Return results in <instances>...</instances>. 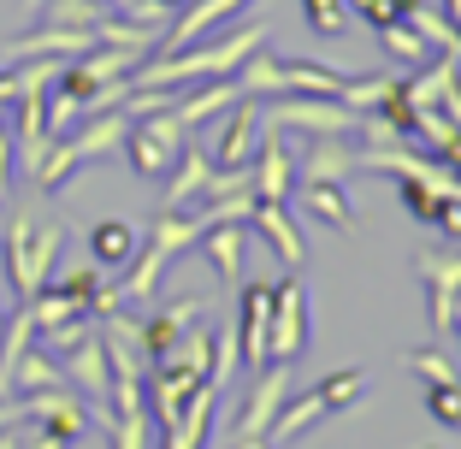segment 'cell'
<instances>
[{
    "label": "cell",
    "mask_w": 461,
    "mask_h": 449,
    "mask_svg": "<svg viewBox=\"0 0 461 449\" xmlns=\"http://www.w3.org/2000/svg\"><path fill=\"white\" fill-rule=\"evenodd\" d=\"M255 48H267V18L243 24L219 41H190L177 54H149L131 71V89H184V83H207V77H230Z\"/></svg>",
    "instance_id": "cell-1"
},
{
    "label": "cell",
    "mask_w": 461,
    "mask_h": 449,
    "mask_svg": "<svg viewBox=\"0 0 461 449\" xmlns=\"http://www.w3.org/2000/svg\"><path fill=\"white\" fill-rule=\"evenodd\" d=\"M59 248H66V225L48 219L36 202L13 207L6 213V231H0V266H6V284L18 290V301H30L59 266Z\"/></svg>",
    "instance_id": "cell-2"
},
{
    "label": "cell",
    "mask_w": 461,
    "mask_h": 449,
    "mask_svg": "<svg viewBox=\"0 0 461 449\" xmlns=\"http://www.w3.org/2000/svg\"><path fill=\"white\" fill-rule=\"evenodd\" d=\"M267 130H308V137H355L361 112H349L331 95H272Z\"/></svg>",
    "instance_id": "cell-3"
},
{
    "label": "cell",
    "mask_w": 461,
    "mask_h": 449,
    "mask_svg": "<svg viewBox=\"0 0 461 449\" xmlns=\"http://www.w3.org/2000/svg\"><path fill=\"white\" fill-rule=\"evenodd\" d=\"M190 142V130L177 124V112H142V119H131V137H124V160H131L136 177H166L177 160V148Z\"/></svg>",
    "instance_id": "cell-4"
},
{
    "label": "cell",
    "mask_w": 461,
    "mask_h": 449,
    "mask_svg": "<svg viewBox=\"0 0 461 449\" xmlns=\"http://www.w3.org/2000/svg\"><path fill=\"white\" fill-rule=\"evenodd\" d=\"M313 337V308H308V284L302 278H285L272 284V331H267V361H296Z\"/></svg>",
    "instance_id": "cell-5"
},
{
    "label": "cell",
    "mask_w": 461,
    "mask_h": 449,
    "mask_svg": "<svg viewBox=\"0 0 461 449\" xmlns=\"http://www.w3.org/2000/svg\"><path fill=\"white\" fill-rule=\"evenodd\" d=\"M59 373H66V384L83 396V402H95V409L107 402V391H113V367H107V349H101V326H89L66 355H59Z\"/></svg>",
    "instance_id": "cell-6"
},
{
    "label": "cell",
    "mask_w": 461,
    "mask_h": 449,
    "mask_svg": "<svg viewBox=\"0 0 461 449\" xmlns=\"http://www.w3.org/2000/svg\"><path fill=\"white\" fill-rule=\"evenodd\" d=\"M414 273H420V284H426L432 337H449V313H456V301H461V255H438V248H426V255L414 260Z\"/></svg>",
    "instance_id": "cell-7"
},
{
    "label": "cell",
    "mask_w": 461,
    "mask_h": 449,
    "mask_svg": "<svg viewBox=\"0 0 461 449\" xmlns=\"http://www.w3.org/2000/svg\"><path fill=\"white\" fill-rule=\"evenodd\" d=\"M255 148H260V107L255 101H237L225 130H219L213 148H207V160H213L219 172H249V166H255Z\"/></svg>",
    "instance_id": "cell-8"
},
{
    "label": "cell",
    "mask_w": 461,
    "mask_h": 449,
    "mask_svg": "<svg viewBox=\"0 0 461 449\" xmlns=\"http://www.w3.org/2000/svg\"><path fill=\"white\" fill-rule=\"evenodd\" d=\"M285 396H290V367L285 361H267V367L255 373V391H249L243 414H237V426H230V437H267L272 414L285 409Z\"/></svg>",
    "instance_id": "cell-9"
},
{
    "label": "cell",
    "mask_w": 461,
    "mask_h": 449,
    "mask_svg": "<svg viewBox=\"0 0 461 449\" xmlns=\"http://www.w3.org/2000/svg\"><path fill=\"white\" fill-rule=\"evenodd\" d=\"M255 202H290L296 195V154H290L285 130H267L255 148Z\"/></svg>",
    "instance_id": "cell-10"
},
{
    "label": "cell",
    "mask_w": 461,
    "mask_h": 449,
    "mask_svg": "<svg viewBox=\"0 0 461 449\" xmlns=\"http://www.w3.org/2000/svg\"><path fill=\"white\" fill-rule=\"evenodd\" d=\"M267 331H272V284H243L237 290V355L249 367H267Z\"/></svg>",
    "instance_id": "cell-11"
},
{
    "label": "cell",
    "mask_w": 461,
    "mask_h": 449,
    "mask_svg": "<svg viewBox=\"0 0 461 449\" xmlns=\"http://www.w3.org/2000/svg\"><path fill=\"white\" fill-rule=\"evenodd\" d=\"M355 172L361 166H355L349 137H308L296 154V184H349Z\"/></svg>",
    "instance_id": "cell-12"
},
{
    "label": "cell",
    "mask_w": 461,
    "mask_h": 449,
    "mask_svg": "<svg viewBox=\"0 0 461 449\" xmlns=\"http://www.w3.org/2000/svg\"><path fill=\"white\" fill-rule=\"evenodd\" d=\"M249 0H184L172 13V30L160 36V48L154 54H177V48H190V41H202L213 24H225V18H237Z\"/></svg>",
    "instance_id": "cell-13"
},
{
    "label": "cell",
    "mask_w": 461,
    "mask_h": 449,
    "mask_svg": "<svg viewBox=\"0 0 461 449\" xmlns=\"http://www.w3.org/2000/svg\"><path fill=\"white\" fill-rule=\"evenodd\" d=\"M202 319H207V301H202V296H184V301H172V308L149 313V319H142V355H149V367H154V361H160V355L172 349V343L184 337L190 326H202Z\"/></svg>",
    "instance_id": "cell-14"
},
{
    "label": "cell",
    "mask_w": 461,
    "mask_h": 449,
    "mask_svg": "<svg viewBox=\"0 0 461 449\" xmlns=\"http://www.w3.org/2000/svg\"><path fill=\"white\" fill-rule=\"evenodd\" d=\"M95 48V30H59V24H41V30H24V36H13L0 54L13 59H59V54H89Z\"/></svg>",
    "instance_id": "cell-15"
},
{
    "label": "cell",
    "mask_w": 461,
    "mask_h": 449,
    "mask_svg": "<svg viewBox=\"0 0 461 449\" xmlns=\"http://www.w3.org/2000/svg\"><path fill=\"white\" fill-rule=\"evenodd\" d=\"M237 101H243V89H237V77H207V83H195L190 95H177L172 101V112H177V124H184V130H202L207 119H219V112H230L237 107Z\"/></svg>",
    "instance_id": "cell-16"
},
{
    "label": "cell",
    "mask_w": 461,
    "mask_h": 449,
    "mask_svg": "<svg viewBox=\"0 0 461 449\" xmlns=\"http://www.w3.org/2000/svg\"><path fill=\"white\" fill-rule=\"evenodd\" d=\"M249 231L267 237V248L285 260V266H302V260H308L296 219H290V202H255V213H249Z\"/></svg>",
    "instance_id": "cell-17"
},
{
    "label": "cell",
    "mask_w": 461,
    "mask_h": 449,
    "mask_svg": "<svg viewBox=\"0 0 461 449\" xmlns=\"http://www.w3.org/2000/svg\"><path fill=\"white\" fill-rule=\"evenodd\" d=\"M326 396L320 391H308V396H285V409L272 414V426H267V444L272 449H285V444H296V437H308L313 426L326 420Z\"/></svg>",
    "instance_id": "cell-18"
},
{
    "label": "cell",
    "mask_w": 461,
    "mask_h": 449,
    "mask_svg": "<svg viewBox=\"0 0 461 449\" xmlns=\"http://www.w3.org/2000/svg\"><path fill=\"white\" fill-rule=\"evenodd\" d=\"M202 248L207 260H213V273L219 284H243V255H249V225H207L202 231Z\"/></svg>",
    "instance_id": "cell-19"
},
{
    "label": "cell",
    "mask_w": 461,
    "mask_h": 449,
    "mask_svg": "<svg viewBox=\"0 0 461 449\" xmlns=\"http://www.w3.org/2000/svg\"><path fill=\"white\" fill-rule=\"evenodd\" d=\"M202 231H207V219H202V213L160 207V213H154V225H149V248H154V255H166V260H177L190 243H202Z\"/></svg>",
    "instance_id": "cell-20"
},
{
    "label": "cell",
    "mask_w": 461,
    "mask_h": 449,
    "mask_svg": "<svg viewBox=\"0 0 461 449\" xmlns=\"http://www.w3.org/2000/svg\"><path fill=\"white\" fill-rule=\"evenodd\" d=\"M213 409H219V391L213 384H195V396L184 402V414L166 426V449H202L207 426H213Z\"/></svg>",
    "instance_id": "cell-21"
},
{
    "label": "cell",
    "mask_w": 461,
    "mask_h": 449,
    "mask_svg": "<svg viewBox=\"0 0 461 449\" xmlns=\"http://www.w3.org/2000/svg\"><path fill=\"white\" fill-rule=\"evenodd\" d=\"M402 24L414 30V36L432 48V54H461V24L449 13H438V6H426V0H408Z\"/></svg>",
    "instance_id": "cell-22"
},
{
    "label": "cell",
    "mask_w": 461,
    "mask_h": 449,
    "mask_svg": "<svg viewBox=\"0 0 461 449\" xmlns=\"http://www.w3.org/2000/svg\"><path fill=\"white\" fill-rule=\"evenodd\" d=\"M136 248H142V237L124 225V219H101V225H89V260L95 266H131L136 260Z\"/></svg>",
    "instance_id": "cell-23"
},
{
    "label": "cell",
    "mask_w": 461,
    "mask_h": 449,
    "mask_svg": "<svg viewBox=\"0 0 461 449\" xmlns=\"http://www.w3.org/2000/svg\"><path fill=\"white\" fill-rule=\"evenodd\" d=\"M54 384H66L59 361H54L48 349H36V343H30V349L18 355L13 379H6V396H36V391H54Z\"/></svg>",
    "instance_id": "cell-24"
},
{
    "label": "cell",
    "mask_w": 461,
    "mask_h": 449,
    "mask_svg": "<svg viewBox=\"0 0 461 449\" xmlns=\"http://www.w3.org/2000/svg\"><path fill=\"white\" fill-rule=\"evenodd\" d=\"M296 195L308 207V219H320L331 231H355V202L343 195V184H302Z\"/></svg>",
    "instance_id": "cell-25"
},
{
    "label": "cell",
    "mask_w": 461,
    "mask_h": 449,
    "mask_svg": "<svg viewBox=\"0 0 461 449\" xmlns=\"http://www.w3.org/2000/svg\"><path fill=\"white\" fill-rule=\"evenodd\" d=\"M278 77H285V95H331L338 101V89H343V71L302 66V59H278Z\"/></svg>",
    "instance_id": "cell-26"
},
{
    "label": "cell",
    "mask_w": 461,
    "mask_h": 449,
    "mask_svg": "<svg viewBox=\"0 0 461 449\" xmlns=\"http://www.w3.org/2000/svg\"><path fill=\"white\" fill-rule=\"evenodd\" d=\"M166 266H172V260H166V255H154V248L142 243V248H136V260L124 266V284H119V296H124V301H149L154 290H160Z\"/></svg>",
    "instance_id": "cell-27"
},
{
    "label": "cell",
    "mask_w": 461,
    "mask_h": 449,
    "mask_svg": "<svg viewBox=\"0 0 461 449\" xmlns=\"http://www.w3.org/2000/svg\"><path fill=\"white\" fill-rule=\"evenodd\" d=\"M101 13H107L101 0H48L36 18H41V24H59V30H95Z\"/></svg>",
    "instance_id": "cell-28"
},
{
    "label": "cell",
    "mask_w": 461,
    "mask_h": 449,
    "mask_svg": "<svg viewBox=\"0 0 461 449\" xmlns=\"http://www.w3.org/2000/svg\"><path fill=\"white\" fill-rule=\"evenodd\" d=\"M391 89H396V77H384V71H379V77H343L338 101L349 112H379V101L391 95Z\"/></svg>",
    "instance_id": "cell-29"
},
{
    "label": "cell",
    "mask_w": 461,
    "mask_h": 449,
    "mask_svg": "<svg viewBox=\"0 0 461 449\" xmlns=\"http://www.w3.org/2000/svg\"><path fill=\"white\" fill-rule=\"evenodd\" d=\"M402 367L414 373V379H426V384H449V379H461L444 343H432V349H408V355H402Z\"/></svg>",
    "instance_id": "cell-30"
},
{
    "label": "cell",
    "mask_w": 461,
    "mask_h": 449,
    "mask_svg": "<svg viewBox=\"0 0 461 449\" xmlns=\"http://www.w3.org/2000/svg\"><path fill=\"white\" fill-rule=\"evenodd\" d=\"M313 391L326 396V409L338 414V409H349V402H361V396H366V373L361 367H343V373H331V379H320Z\"/></svg>",
    "instance_id": "cell-31"
},
{
    "label": "cell",
    "mask_w": 461,
    "mask_h": 449,
    "mask_svg": "<svg viewBox=\"0 0 461 449\" xmlns=\"http://www.w3.org/2000/svg\"><path fill=\"white\" fill-rule=\"evenodd\" d=\"M302 18H308L313 36H326V41H338L349 30V6L343 0H302Z\"/></svg>",
    "instance_id": "cell-32"
},
{
    "label": "cell",
    "mask_w": 461,
    "mask_h": 449,
    "mask_svg": "<svg viewBox=\"0 0 461 449\" xmlns=\"http://www.w3.org/2000/svg\"><path fill=\"white\" fill-rule=\"evenodd\" d=\"M426 414H432L438 426H449V432H461V379L426 384Z\"/></svg>",
    "instance_id": "cell-33"
},
{
    "label": "cell",
    "mask_w": 461,
    "mask_h": 449,
    "mask_svg": "<svg viewBox=\"0 0 461 449\" xmlns=\"http://www.w3.org/2000/svg\"><path fill=\"white\" fill-rule=\"evenodd\" d=\"M379 48H384V54H396L402 66H420V59L432 54V48H426V41L414 36L408 24H384V30H379Z\"/></svg>",
    "instance_id": "cell-34"
},
{
    "label": "cell",
    "mask_w": 461,
    "mask_h": 449,
    "mask_svg": "<svg viewBox=\"0 0 461 449\" xmlns=\"http://www.w3.org/2000/svg\"><path fill=\"white\" fill-rule=\"evenodd\" d=\"M48 284H54L59 296H71V301H83V308H89V301H95V290H101V266L89 260V266H77V273H66V278H48Z\"/></svg>",
    "instance_id": "cell-35"
},
{
    "label": "cell",
    "mask_w": 461,
    "mask_h": 449,
    "mask_svg": "<svg viewBox=\"0 0 461 449\" xmlns=\"http://www.w3.org/2000/svg\"><path fill=\"white\" fill-rule=\"evenodd\" d=\"M355 13L361 18H373V24H402V13H408V0H361V6H355Z\"/></svg>",
    "instance_id": "cell-36"
},
{
    "label": "cell",
    "mask_w": 461,
    "mask_h": 449,
    "mask_svg": "<svg viewBox=\"0 0 461 449\" xmlns=\"http://www.w3.org/2000/svg\"><path fill=\"white\" fill-rule=\"evenodd\" d=\"M13 184V130H0V195Z\"/></svg>",
    "instance_id": "cell-37"
},
{
    "label": "cell",
    "mask_w": 461,
    "mask_h": 449,
    "mask_svg": "<svg viewBox=\"0 0 461 449\" xmlns=\"http://www.w3.org/2000/svg\"><path fill=\"white\" fill-rule=\"evenodd\" d=\"M13 101H18V77H13V71H0V107H13Z\"/></svg>",
    "instance_id": "cell-38"
},
{
    "label": "cell",
    "mask_w": 461,
    "mask_h": 449,
    "mask_svg": "<svg viewBox=\"0 0 461 449\" xmlns=\"http://www.w3.org/2000/svg\"><path fill=\"white\" fill-rule=\"evenodd\" d=\"M230 449H272L267 437H230Z\"/></svg>",
    "instance_id": "cell-39"
},
{
    "label": "cell",
    "mask_w": 461,
    "mask_h": 449,
    "mask_svg": "<svg viewBox=\"0 0 461 449\" xmlns=\"http://www.w3.org/2000/svg\"><path fill=\"white\" fill-rule=\"evenodd\" d=\"M444 13H449V18H456V24H461V0H444Z\"/></svg>",
    "instance_id": "cell-40"
},
{
    "label": "cell",
    "mask_w": 461,
    "mask_h": 449,
    "mask_svg": "<svg viewBox=\"0 0 461 449\" xmlns=\"http://www.w3.org/2000/svg\"><path fill=\"white\" fill-rule=\"evenodd\" d=\"M154 6H160V13H177V6H184V0H154Z\"/></svg>",
    "instance_id": "cell-41"
},
{
    "label": "cell",
    "mask_w": 461,
    "mask_h": 449,
    "mask_svg": "<svg viewBox=\"0 0 461 449\" xmlns=\"http://www.w3.org/2000/svg\"><path fill=\"white\" fill-rule=\"evenodd\" d=\"M41 6H48V0H24V13H30V18H36V13H41Z\"/></svg>",
    "instance_id": "cell-42"
},
{
    "label": "cell",
    "mask_w": 461,
    "mask_h": 449,
    "mask_svg": "<svg viewBox=\"0 0 461 449\" xmlns=\"http://www.w3.org/2000/svg\"><path fill=\"white\" fill-rule=\"evenodd\" d=\"M0 130H6V107H0Z\"/></svg>",
    "instance_id": "cell-43"
},
{
    "label": "cell",
    "mask_w": 461,
    "mask_h": 449,
    "mask_svg": "<svg viewBox=\"0 0 461 449\" xmlns=\"http://www.w3.org/2000/svg\"><path fill=\"white\" fill-rule=\"evenodd\" d=\"M0 331H6V313H0Z\"/></svg>",
    "instance_id": "cell-44"
},
{
    "label": "cell",
    "mask_w": 461,
    "mask_h": 449,
    "mask_svg": "<svg viewBox=\"0 0 461 449\" xmlns=\"http://www.w3.org/2000/svg\"><path fill=\"white\" fill-rule=\"evenodd\" d=\"M101 6H107V0H101Z\"/></svg>",
    "instance_id": "cell-45"
}]
</instances>
